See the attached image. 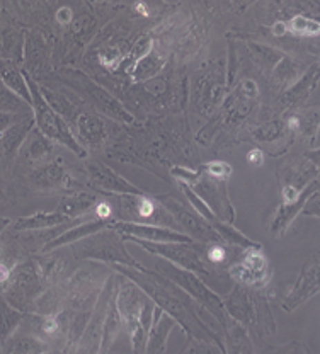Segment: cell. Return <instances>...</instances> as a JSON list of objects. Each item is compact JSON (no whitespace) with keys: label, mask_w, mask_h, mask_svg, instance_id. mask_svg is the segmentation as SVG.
I'll use <instances>...</instances> for the list:
<instances>
[{"label":"cell","mask_w":320,"mask_h":354,"mask_svg":"<svg viewBox=\"0 0 320 354\" xmlns=\"http://www.w3.org/2000/svg\"><path fill=\"white\" fill-rule=\"evenodd\" d=\"M230 278L237 285L245 288H261L266 286L271 279V268L266 256L263 254L261 247L247 249L241 263L234 264L230 268Z\"/></svg>","instance_id":"12"},{"label":"cell","mask_w":320,"mask_h":354,"mask_svg":"<svg viewBox=\"0 0 320 354\" xmlns=\"http://www.w3.org/2000/svg\"><path fill=\"white\" fill-rule=\"evenodd\" d=\"M113 225V218L109 220H101V218H94L86 221L82 225H77V227L70 228V230L64 232L62 235L55 237L53 241H50L43 247V252H50V250L58 249V247H64V245H73V243L84 241V239L91 237V235L97 234V232L106 230Z\"/></svg>","instance_id":"18"},{"label":"cell","mask_w":320,"mask_h":354,"mask_svg":"<svg viewBox=\"0 0 320 354\" xmlns=\"http://www.w3.org/2000/svg\"><path fill=\"white\" fill-rule=\"evenodd\" d=\"M0 80L12 94L23 99L26 104L31 108V92H29L28 82H26L24 72L17 68L12 60H3L2 66H0Z\"/></svg>","instance_id":"22"},{"label":"cell","mask_w":320,"mask_h":354,"mask_svg":"<svg viewBox=\"0 0 320 354\" xmlns=\"http://www.w3.org/2000/svg\"><path fill=\"white\" fill-rule=\"evenodd\" d=\"M288 26H290L288 29L298 32V35H303V36H317L319 35V22L308 19V17L295 16L292 21L288 22Z\"/></svg>","instance_id":"39"},{"label":"cell","mask_w":320,"mask_h":354,"mask_svg":"<svg viewBox=\"0 0 320 354\" xmlns=\"http://www.w3.org/2000/svg\"><path fill=\"white\" fill-rule=\"evenodd\" d=\"M266 354H310L308 353L307 346L301 344V342H292V344H285L281 348H276L273 351Z\"/></svg>","instance_id":"41"},{"label":"cell","mask_w":320,"mask_h":354,"mask_svg":"<svg viewBox=\"0 0 320 354\" xmlns=\"http://www.w3.org/2000/svg\"><path fill=\"white\" fill-rule=\"evenodd\" d=\"M159 199L162 208L172 216V220L178 221V223L181 225L184 230L182 234H186L191 241L200 243H222L218 234L213 230L211 223H208L205 218H201L196 212H191V209L184 208L181 203L169 196Z\"/></svg>","instance_id":"10"},{"label":"cell","mask_w":320,"mask_h":354,"mask_svg":"<svg viewBox=\"0 0 320 354\" xmlns=\"http://www.w3.org/2000/svg\"><path fill=\"white\" fill-rule=\"evenodd\" d=\"M222 324L223 332H225V342H223L225 354H252L254 346L249 330L238 322H235L234 319H230L229 315L225 317Z\"/></svg>","instance_id":"21"},{"label":"cell","mask_w":320,"mask_h":354,"mask_svg":"<svg viewBox=\"0 0 320 354\" xmlns=\"http://www.w3.org/2000/svg\"><path fill=\"white\" fill-rule=\"evenodd\" d=\"M159 269V274L167 278L169 281L174 283L176 286L181 288L184 293L191 298V300L196 301L198 305L208 310L211 315H215L220 322H223L227 317L225 307H223V300L220 298V295H216L215 291L209 286H206V283L200 276H196L194 272L186 271V269L178 268V266L167 263V261H159L157 264Z\"/></svg>","instance_id":"5"},{"label":"cell","mask_w":320,"mask_h":354,"mask_svg":"<svg viewBox=\"0 0 320 354\" xmlns=\"http://www.w3.org/2000/svg\"><path fill=\"white\" fill-rule=\"evenodd\" d=\"M28 109L29 106L26 104L23 99H19L16 94H12L9 88L3 86L2 80H0V111H3V113L19 114Z\"/></svg>","instance_id":"35"},{"label":"cell","mask_w":320,"mask_h":354,"mask_svg":"<svg viewBox=\"0 0 320 354\" xmlns=\"http://www.w3.org/2000/svg\"><path fill=\"white\" fill-rule=\"evenodd\" d=\"M147 301H149V297L130 279L120 283L115 304L117 313H120L121 324H123V327H126L128 335H130L131 348H133L135 354H143V349H145L147 334L140 327V313H142L143 305Z\"/></svg>","instance_id":"6"},{"label":"cell","mask_w":320,"mask_h":354,"mask_svg":"<svg viewBox=\"0 0 320 354\" xmlns=\"http://www.w3.org/2000/svg\"><path fill=\"white\" fill-rule=\"evenodd\" d=\"M43 293L41 274L32 263L16 264L10 272L9 281L2 288V298L21 312H31L32 304Z\"/></svg>","instance_id":"7"},{"label":"cell","mask_w":320,"mask_h":354,"mask_svg":"<svg viewBox=\"0 0 320 354\" xmlns=\"http://www.w3.org/2000/svg\"><path fill=\"white\" fill-rule=\"evenodd\" d=\"M227 315L244 326L245 329L270 334L276 329V322L263 295L254 293L251 288L235 285L223 301Z\"/></svg>","instance_id":"2"},{"label":"cell","mask_w":320,"mask_h":354,"mask_svg":"<svg viewBox=\"0 0 320 354\" xmlns=\"http://www.w3.org/2000/svg\"><path fill=\"white\" fill-rule=\"evenodd\" d=\"M211 227H213V230L218 234L222 243H227V245H237V247H244V249H256V247H261L257 242H254L249 237H245L241 230H237L235 227H232V223H225V221L215 220L211 223Z\"/></svg>","instance_id":"31"},{"label":"cell","mask_w":320,"mask_h":354,"mask_svg":"<svg viewBox=\"0 0 320 354\" xmlns=\"http://www.w3.org/2000/svg\"><path fill=\"white\" fill-rule=\"evenodd\" d=\"M75 124L77 128H79V135L84 143V149H86V147L102 145V142L106 140V127L97 116L86 113L79 114Z\"/></svg>","instance_id":"23"},{"label":"cell","mask_w":320,"mask_h":354,"mask_svg":"<svg viewBox=\"0 0 320 354\" xmlns=\"http://www.w3.org/2000/svg\"><path fill=\"white\" fill-rule=\"evenodd\" d=\"M95 205H97V198L94 194L72 193L70 196H65L62 199L58 213L65 215L68 220H73L77 216L84 215V213L91 212Z\"/></svg>","instance_id":"29"},{"label":"cell","mask_w":320,"mask_h":354,"mask_svg":"<svg viewBox=\"0 0 320 354\" xmlns=\"http://www.w3.org/2000/svg\"><path fill=\"white\" fill-rule=\"evenodd\" d=\"M24 317V312L14 308L3 298H0V348L16 334Z\"/></svg>","instance_id":"28"},{"label":"cell","mask_w":320,"mask_h":354,"mask_svg":"<svg viewBox=\"0 0 320 354\" xmlns=\"http://www.w3.org/2000/svg\"><path fill=\"white\" fill-rule=\"evenodd\" d=\"M26 114H14V113H3L0 111V133H3L10 124H14L16 121H19L21 118H24Z\"/></svg>","instance_id":"43"},{"label":"cell","mask_w":320,"mask_h":354,"mask_svg":"<svg viewBox=\"0 0 320 354\" xmlns=\"http://www.w3.org/2000/svg\"><path fill=\"white\" fill-rule=\"evenodd\" d=\"M36 127L32 114H26L19 121L10 124L6 131L0 133V145L6 155H16L24 145L28 136L32 133V128Z\"/></svg>","instance_id":"19"},{"label":"cell","mask_w":320,"mask_h":354,"mask_svg":"<svg viewBox=\"0 0 320 354\" xmlns=\"http://www.w3.org/2000/svg\"><path fill=\"white\" fill-rule=\"evenodd\" d=\"M123 329L120 313H117L115 298H111L104 313V322H102L101 344H99V354H109V349L115 344L117 334Z\"/></svg>","instance_id":"26"},{"label":"cell","mask_w":320,"mask_h":354,"mask_svg":"<svg viewBox=\"0 0 320 354\" xmlns=\"http://www.w3.org/2000/svg\"><path fill=\"white\" fill-rule=\"evenodd\" d=\"M319 80V65H314L308 70L305 75H301L300 79L293 84L292 87H288V92L285 94V104H298L303 99H307L312 92L317 87Z\"/></svg>","instance_id":"27"},{"label":"cell","mask_w":320,"mask_h":354,"mask_svg":"<svg viewBox=\"0 0 320 354\" xmlns=\"http://www.w3.org/2000/svg\"><path fill=\"white\" fill-rule=\"evenodd\" d=\"M301 213H303V215H308V216H314V218H319V191L307 199V203H305Z\"/></svg>","instance_id":"42"},{"label":"cell","mask_w":320,"mask_h":354,"mask_svg":"<svg viewBox=\"0 0 320 354\" xmlns=\"http://www.w3.org/2000/svg\"><path fill=\"white\" fill-rule=\"evenodd\" d=\"M317 191H319V179H312L310 183L305 186V189H301L300 196L297 198V201L290 203V205L279 206V209L276 212L273 223H271V235H273V237H283V235L286 234V230H288L290 225L293 223L295 216L298 213H301L307 199L314 193H317Z\"/></svg>","instance_id":"16"},{"label":"cell","mask_w":320,"mask_h":354,"mask_svg":"<svg viewBox=\"0 0 320 354\" xmlns=\"http://www.w3.org/2000/svg\"><path fill=\"white\" fill-rule=\"evenodd\" d=\"M43 354H62V353H58V351H48V353H43Z\"/></svg>","instance_id":"47"},{"label":"cell","mask_w":320,"mask_h":354,"mask_svg":"<svg viewBox=\"0 0 320 354\" xmlns=\"http://www.w3.org/2000/svg\"><path fill=\"white\" fill-rule=\"evenodd\" d=\"M178 354H225V349L208 339L187 337L186 346Z\"/></svg>","instance_id":"34"},{"label":"cell","mask_w":320,"mask_h":354,"mask_svg":"<svg viewBox=\"0 0 320 354\" xmlns=\"http://www.w3.org/2000/svg\"><path fill=\"white\" fill-rule=\"evenodd\" d=\"M123 237V235H121ZM124 241H130L138 243L142 249L149 250L153 256H159L160 259L167 261V263L178 266V268L186 269V271L194 272L196 276H200L201 279L211 278L215 274L211 268L205 263L203 257L200 256L198 250H194V247H189L191 243H153V242H145L138 241L133 237H123Z\"/></svg>","instance_id":"9"},{"label":"cell","mask_w":320,"mask_h":354,"mask_svg":"<svg viewBox=\"0 0 320 354\" xmlns=\"http://www.w3.org/2000/svg\"><path fill=\"white\" fill-rule=\"evenodd\" d=\"M17 51V35L12 29L6 28L0 31V60H9V58L16 57Z\"/></svg>","instance_id":"38"},{"label":"cell","mask_w":320,"mask_h":354,"mask_svg":"<svg viewBox=\"0 0 320 354\" xmlns=\"http://www.w3.org/2000/svg\"><path fill=\"white\" fill-rule=\"evenodd\" d=\"M206 257H208L211 263H223V261H225V249H223L222 243H215L211 249H208Z\"/></svg>","instance_id":"44"},{"label":"cell","mask_w":320,"mask_h":354,"mask_svg":"<svg viewBox=\"0 0 320 354\" xmlns=\"http://www.w3.org/2000/svg\"><path fill=\"white\" fill-rule=\"evenodd\" d=\"M62 79L67 84L68 87H72L77 94L82 95L84 99L91 102L95 109H99L101 113H104L106 116L113 118V120L120 121V123H133L135 118L123 108L120 101H116L108 91H104L101 86L89 79L87 75H84L79 70H65L62 73Z\"/></svg>","instance_id":"8"},{"label":"cell","mask_w":320,"mask_h":354,"mask_svg":"<svg viewBox=\"0 0 320 354\" xmlns=\"http://www.w3.org/2000/svg\"><path fill=\"white\" fill-rule=\"evenodd\" d=\"M319 256L312 257L310 261H307V264L301 268L298 279L293 285L290 293L286 295L285 300H283V308L286 312H293L300 307L301 304L308 301L310 298H314L315 295H319Z\"/></svg>","instance_id":"15"},{"label":"cell","mask_w":320,"mask_h":354,"mask_svg":"<svg viewBox=\"0 0 320 354\" xmlns=\"http://www.w3.org/2000/svg\"><path fill=\"white\" fill-rule=\"evenodd\" d=\"M162 65H164V60H157V58L153 57V53H147L145 57L140 58L137 66H135V79H150L152 75H156L152 66L156 70H160Z\"/></svg>","instance_id":"36"},{"label":"cell","mask_w":320,"mask_h":354,"mask_svg":"<svg viewBox=\"0 0 320 354\" xmlns=\"http://www.w3.org/2000/svg\"><path fill=\"white\" fill-rule=\"evenodd\" d=\"M21 150H23V157L26 160L32 162V164L43 165V160H45L46 164V157L51 152V147L45 136L39 131H36L32 133V136H28V140H26L24 145L21 147Z\"/></svg>","instance_id":"30"},{"label":"cell","mask_w":320,"mask_h":354,"mask_svg":"<svg viewBox=\"0 0 320 354\" xmlns=\"http://www.w3.org/2000/svg\"><path fill=\"white\" fill-rule=\"evenodd\" d=\"M301 75H303L301 65L293 58L283 57L279 64L274 66V79H278L285 87H292Z\"/></svg>","instance_id":"33"},{"label":"cell","mask_w":320,"mask_h":354,"mask_svg":"<svg viewBox=\"0 0 320 354\" xmlns=\"http://www.w3.org/2000/svg\"><path fill=\"white\" fill-rule=\"evenodd\" d=\"M181 189L184 191V194H186V198L189 199V203H191V206L194 208V212H196L198 215L201 216V218H205L206 221H208V223H213V221L216 220V216L213 215L211 212H209V208L205 205L203 199L198 196V194L194 193L193 189H191V186H187V184L181 183Z\"/></svg>","instance_id":"37"},{"label":"cell","mask_w":320,"mask_h":354,"mask_svg":"<svg viewBox=\"0 0 320 354\" xmlns=\"http://www.w3.org/2000/svg\"><path fill=\"white\" fill-rule=\"evenodd\" d=\"M247 160L252 162L254 165H261V162H263V153H261L259 150H252V152L247 155Z\"/></svg>","instance_id":"45"},{"label":"cell","mask_w":320,"mask_h":354,"mask_svg":"<svg viewBox=\"0 0 320 354\" xmlns=\"http://www.w3.org/2000/svg\"><path fill=\"white\" fill-rule=\"evenodd\" d=\"M31 184L36 189H62L67 187L68 177L64 165L58 162H46L31 172Z\"/></svg>","instance_id":"20"},{"label":"cell","mask_w":320,"mask_h":354,"mask_svg":"<svg viewBox=\"0 0 320 354\" xmlns=\"http://www.w3.org/2000/svg\"><path fill=\"white\" fill-rule=\"evenodd\" d=\"M111 230L117 232L123 237H133L138 241L153 243H193L189 237L174 228L160 227V225L131 223V221H113Z\"/></svg>","instance_id":"13"},{"label":"cell","mask_w":320,"mask_h":354,"mask_svg":"<svg viewBox=\"0 0 320 354\" xmlns=\"http://www.w3.org/2000/svg\"><path fill=\"white\" fill-rule=\"evenodd\" d=\"M26 82H28L29 92H31V108H32V118H35V123L38 127V130L41 135H45L48 140H53V142L62 143L67 149L72 150L77 157L86 158L87 150L77 142L72 136L68 124L50 108V104L45 101L41 94V88L38 87V84L31 79L29 73L24 72Z\"/></svg>","instance_id":"3"},{"label":"cell","mask_w":320,"mask_h":354,"mask_svg":"<svg viewBox=\"0 0 320 354\" xmlns=\"http://www.w3.org/2000/svg\"><path fill=\"white\" fill-rule=\"evenodd\" d=\"M116 271L126 276V279H130L131 283H135L152 300L156 307H159L178 326H181L187 337L208 339V341L216 342L223 348V341L220 339V335L213 329H209L200 317V313L196 312V301L191 300L181 288L176 286L174 283L169 281L159 272L149 271V269L116 266Z\"/></svg>","instance_id":"1"},{"label":"cell","mask_w":320,"mask_h":354,"mask_svg":"<svg viewBox=\"0 0 320 354\" xmlns=\"http://www.w3.org/2000/svg\"><path fill=\"white\" fill-rule=\"evenodd\" d=\"M206 174L216 180H223L227 183V179L232 176V167L227 162H209L208 165H205Z\"/></svg>","instance_id":"40"},{"label":"cell","mask_w":320,"mask_h":354,"mask_svg":"<svg viewBox=\"0 0 320 354\" xmlns=\"http://www.w3.org/2000/svg\"><path fill=\"white\" fill-rule=\"evenodd\" d=\"M191 189L203 199L213 215L222 216V221H225V223L234 221L235 209L230 203L229 193H227V183L213 179L208 174H200V177L191 184Z\"/></svg>","instance_id":"11"},{"label":"cell","mask_w":320,"mask_h":354,"mask_svg":"<svg viewBox=\"0 0 320 354\" xmlns=\"http://www.w3.org/2000/svg\"><path fill=\"white\" fill-rule=\"evenodd\" d=\"M0 349L3 354H43L48 353V344L28 332H16Z\"/></svg>","instance_id":"24"},{"label":"cell","mask_w":320,"mask_h":354,"mask_svg":"<svg viewBox=\"0 0 320 354\" xmlns=\"http://www.w3.org/2000/svg\"><path fill=\"white\" fill-rule=\"evenodd\" d=\"M247 48L252 51V57L254 60L257 62V65H259L266 73H270L271 70H274V66L279 64V60L285 57L281 51L274 50V48L271 46H266V44L249 43Z\"/></svg>","instance_id":"32"},{"label":"cell","mask_w":320,"mask_h":354,"mask_svg":"<svg viewBox=\"0 0 320 354\" xmlns=\"http://www.w3.org/2000/svg\"><path fill=\"white\" fill-rule=\"evenodd\" d=\"M10 223H12V220L10 218H0V235H2V232L6 230Z\"/></svg>","instance_id":"46"},{"label":"cell","mask_w":320,"mask_h":354,"mask_svg":"<svg viewBox=\"0 0 320 354\" xmlns=\"http://www.w3.org/2000/svg\"><path fill=\"white\" fill-rule=\"evenodd\" d=\"M178 327V324L171 319L159 307H153V320L147 335L143 354H165L167 353V341L171 332Z\"/></svg>","instance_id":"17"},{"label":"cell","mask_w":320,"mask_h":354,"mask_svg":"<svg viewBox=\"0 0 320 354\" xmlns=\"http://www.w3.org/2000/svg\"><path fill=\"white\" fill-rule=\"evenodd\" d=\"M72 249L79 259L106 261V263H113L115 266H128V268L135 269L143 268L126 250L124 239L111 228H106L84 241L73 243Z\"/></svg>","instance_id":"4"},{"label":"cell","mask_w":320,"mask_h":354,"mask_svg":"<svg viewBox=\"0 0 320 354\" xmlns=\"http://www.w3.org/2000/svg\"><path fill=\"white\" fill-rule=\"evenodd\" d=\"M87 172H89V184L92 189L106 194H116V196H140L145 194L138 189L135 184L121 177L116 171L108 167L101 162H87Z\"/></svg>","instance_id":"14"},{"label":"cell","mask_w":320,"mask_h":354,"mask_svg":"<svg viewBox=\"0 0 320 354\" xmlns=\"http://www.w3.org/2000/svg\"><path fill=\"white\" fill-rule=\"evenodd\" d=\"M68 218L58 212H39L31 216H23L14 221V232H29V230H45V228L58 227L62 223H67Z\"/></svg>","instance_id":"25"}]
</instances>
